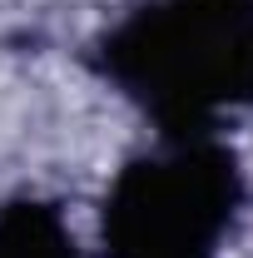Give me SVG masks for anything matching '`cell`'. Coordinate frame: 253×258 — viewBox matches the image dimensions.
<instances>
[{
    "mask_svg": "<svg viewBox=\"0 0 253 258\" xmlns=\"http://www.w3.org/2000/svg\"><path fill=\"white\" fill-rule=\"evenodd\" d=\"M90 64L159 139L219 134L253 109V0H139L90 45Z\"/></svg>",
    "mask_w": 253,
    "mask_h": 258,
    "instance_id": "6da1fadb",
    "label": "cell"
},
{
    "mask_svg": "<svg viewBox=\"0 0 253 258\" xmlns=\"http://www.w3.org/2000/svg\"><path fill=\"white\" fill-rule=\"evenodd\" d=\"M0 258H85L65 214L45 199H5L0 204Z\"/></svg>",
    "mask_w": 253,
    "mask_h": 258,
    "instance_id": "3957f363",
    "label": "cell"
},
{
    "mask_svg": "<svg viewBox=\"0 0 253 258\" xmlns=\"http://www.w3.org/2000/svg\"><path fill=\"white\" fill-rule=\"evenodd\" d=\"M243 209V169L219 134L159 139L114 174L99 209L104 258H219Z\"/></svg>",
    "mask_w": 253,
    "mask_h": 258,
    "instance_id": "7a4b0ae2",
    "label": "cell"
}]
</instances>
